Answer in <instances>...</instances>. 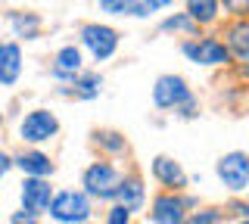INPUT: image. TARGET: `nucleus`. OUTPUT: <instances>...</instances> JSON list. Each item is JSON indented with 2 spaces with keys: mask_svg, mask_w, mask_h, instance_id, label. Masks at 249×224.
Here are the masks:
<instances>
[{
  "mask_svg": "<svg viewBox=\"0 0 249 224\" xmlns=\"http://www.w3.org/2000/svg\"><path fill=\"white\" fill-rule=\"evenodd\" d=\"M215 221H218L215 212H202V215H193V218L184 221V224H215Z\"/></svg>",
  "mask_w": 249,
  "mask_h": 224,
  "instance_id": "4be33fe9",
  "label": "nucleus"
},
{
  "mask_svg": "<svg viewBox=\"0 0 249 224\" xmlns=\"http://www.w3.org/2000/svg\"><path fill=\"white\" fill-rule=\"evenodd\" d=\"M150 218L156 224H181V218H184V203H181V199H175V196H159L153 203Z\"/></svg>",
  "mask_w": 249,
  "mask_h": 224,
  "instance_id": "1a4fd4ad",
  "label": "nucleus"
},
{
  "mask_svg": "<svg viewBox=\"0 0 249 224\" xmlns=\"http://www.w3.org/2000/svg\"><path fill=\"white\" fill-rule=\"evenodd\" d=\"M122 177L115 172L112 165H106V162H97V165H90L88 172H84V187H88L90 196H100V199H109V196H119L122 190Z\"/></svg>",
  "mask_w": 249,
  "mask_h": 224,
  "instance_id": "f257e3e1",
  "label": "nucleus"
},
{
  "mask_svg": "<svg viewBox=\"0 0 249 224\" xmlns=\"http://www.w3.org/2000/svg\"><path fill=\"white\" fill-rule=\"evenodd\" d=\"M10 172V159H6V153H0V177Z\"/></svg>",
  "mask_w": 249,
  "mask_h": 224,
  "instance_id": "393cba45",
  "label": "nucleus"
},
{
  "mask_svg": "<svg viewBox=\"0 0 249 224\" xmlns=\"http://www.w3.org/2000/svg\"><path fill=\"white\" fill-rule=\"evenodd\" d=\"M56 128H59V121L53 119V112H44V109H37V112H31L28 119L22 121L19 134L25 137L28 143H41V140H50V137L56 134Z\"/></svg>",
  "mask_w": 249,
  "mask_h": 224,
  "instance_id": "39448f33",
  "label": "nucleus"
},
{
  "mask_svg": "<svg viewBox=\"0 0 249 224\" xmlns=\"http://www.w3.org/2000/svg\"><path fill=\"white\" fill-rule=\"evenodd\" d=\"M88 212H90V206H88V199H84V193H72V190L59 193V196L53 199V206H50V215L56 221H62V224L84 221Z\"/></svg>",
  "mask_w": 249,
  "mask_h": 224,
  "instance_id": "f03ea898",
  "label": "nucleus"
},
{
  "mask_svg": "<svg viewBox=\"0 0 249 224\" xmlns=\"http://www.w3.org/2000/svg\"><path fill=\"white\" fill-rule=\"evenodd\" d=\"M153 100H156V106H162V109H171V106L190 103V90H187V84L178 78V75H165V78L156 81Z\"/></svg>",
  "mask_w": 249,
  "mask_h": 224,
  "instance_id": "7ed1b4c3",
  "label": "nucleus"
},
{
  "mask_svg": "<svg viewBox=\"0 0 249 224\" xmlns=\"http://www.w3.org/2000/svg\"><path fill=\"white\" fill-rule=\"evenodd\" d=\"M128 208H124V206H115L112 208V212H109V224H128Z\"/></svg>",
  "mask_w": 249,
  "mask_h": 224,
  "instance_id": "aec40b11",
  "label": "nucleus"
},
{
  "mask_svg": "<svg viewBox=\"0 0 249 224\" xmlns=\"http://www.w3.org/2000/svg\"><path fill=\"white\" fill-rule=\"evenodd\" d=\"M103 143L109 146V150H122L124 140H119V134H103Z\"/></svg>",
  "mask_w": 249,
  "mask_h": 224,
  "instance_id": "5701e85b",
  "label": "nucleus"
},
{
  "mask_svg": "<svg viewBox=\"0 0 249 224\" xmlns=\"http://www.w3.org/2000/svg\"><path fill=\"white\" fill-rule=\"evenodd\" d=\"M187 13H190V19H196V22H212L215 13H218V3H209V0H202V3H190Z\"/></svg>",
  "mask_w": 249,
  "mask_h": 224,
  "instance_id": "f3484780",
  "label": "nucleus"
},
{
  "mask_svg": "<svg viewBox=\"0 0 249 224\" xmlns=\"http://www.w3.org/2000/svg\"><path fill=\"white\" fill-rule=\"evenodd\" d=\"M119 203L128 208V212L140 208V203H143V184L140 181H124L122 190H119Z\"/></svg>",
  "mask_w": 249,
  "mask_h": 224,
  "instance_id": "4468645a",
  "label": "nucleus"
},
{
  "mask_svg": "<svg viewBox=\"0 0 249 224\" xmlns=\"http://www.w3.org/2000/svg\"><path fill=\"white\" fill-rule=\"evenodd\" d=\"M165 28H175V32H190V19H184V16H175V19H168L165 22Z\"/></svg>",
  "mask_w": 249,
  "mask_h": 224,
  "instance_id": "412c9836",
  "label": "nucleus"
},
{
  "mask_svg": "<svg viewBox=\"0 0 249 224\" xmlns=\"http://www.w3.org/2000/svg\"><path fill=\"white\" fill-rule=\"evenodd\" d=\"M81 69V50L78 47H62L56 53V75H75Z\"/></svg>",
  "mask_w": 249,
  "mask_h": 224,
  "instance_id": "ddd939ff",
  "label": "nucleus"
},
{
  "mask_svg": "<svg viewBox=\"0 0 249 224\" xmlns=\"http://www.w3.org/2000/svg\"><path fill=\"white\" fill-rule=\"evenodd\" d=\"M13 224H35V215H31V212H19L13 218Z\"/></svg>",
  "mask_w": 249,
  "mask_h": 224,
  "instance_id": "b1692460",
  "label": "nucleus"
},
{
  "mask_svg": "<svg viewBox=\"0 0 249 224\" xmlns=\"http://www.w3.org/2000/svg\"><path fill=\"white\" fill-rule=\"evenodd\" d=\"M184 53L193 63H202V66L228 63V47L218 41H190V44H184Z\"/></svg>",
  "mask_w": 249,
  "mask_h": 224,
  "instance_id": "6e6552de",
  "label": "nucleus"
},
{
  "mask_svg": "<svg viewBox=\"0 0 249 224\" xmlns=\"http://www.w3.org/2000/svg\"><path fill=\"white\" fill-rule=\"evenodd\" d=\"M13 28L22 37H35L37 34V16H22V13H13Z\"/></svg>",
  "mask_w": 249,
  "mask_h": 224,
  "instance_id": "a211bd4d",
  "label": "nucleus"
},
{
  "mask_svg": "<svg viewBox=\"0 0 249 224\" xmlns=\"http://www.w3.org/2000/svg\"><path fill=\"white\" fill-rule=\"evenodd\" d=\"M22 72V50L16 44H3L0 47V84H16Z\"/></svg>",
  "mask_w": 249,
  "mask_h": 224,
  "instance_id": "9d476101",
  "label": "nucleus"
},
{
  "mask_svg": "<svg viewBox=\"0 0 249 224\" xmlns=\"http://www.w3.org/2000/svg\"><path fill=\"white\" fill-rule=\"evenodd\" d=\"M162 3H115V0H106V3H100V10L103 13H131V16H146V13L159 10Z\"/></svg>",
  "mask_w": 249,
  "mask_h": 224,
  "instance_id": "2eb2a0df",
  "label": "nucleus"
},
{
  "mask_svg": "<svg viewBox=\"0 0 249 224\" xmlns=\"http://www.w3.org/2000/svg\"><path fill=\"white\" fill-rule=\"evenodd\" d=\"M231 50L237 53L240 59L249 63V22H240V25L231 32Z\"/></svg>",
  "mask_w": 249,
  "mask_h": 224,
  "instance_id": "dca6fc26",
  "label": "nucleus"
},
{
  "mask_svg": "<svg viewBox=\"0 0 249 224\" xmlns=\"http://www.w3.org/2000/svg\"><path fill=\"white\" fill-rule=\"evenodd\" d=\"M81 37H84V44L90 47V53L97 59H109L115 53V44H119V34L106 25H88L81 32Z\"/></svg>",
  "mask_w": 249,
  "mask_h": 224,
  "instance_id": "0eeeda50",
  "label": "nucleus"
},
{
  "mask_svg": "<svg viewBox=\"0 0 249 224\" xmlns=\"http://www.w3.org/2000/svg\"><path fill=\"white\" fill-rule=\"evenodd\" d=\"M246 224H249V221H246Z\"/></svg>",
  "mask_w": 249,
  "mask_h": 224,
  "instance_id": "a878e982",
  "label": "nucleus"
},
{
  "mask_svg": "<svg viewBox=\"0 0 249 224\" xmlns=\"http://www.w3.org/2000/svg\"><path fill=\"white\" fill-rule=\"evenodd\" d=\"M19 168L22 172H28V174H35V177H44V174H50L53 172V165H50V159L44 156V153H22L19 159Z\"/></svg>",
  "mask_w": 249,
  "mask_h": 224,
  "instance_id": "f8f14e48",
  "label": "nucleus"
},
{
  "mask_svg": "<svg viewBox=\"0 0 249 224\" xmlns=\"http://www.w3.org/2000/svg\"><path fill=\"white\" fill-rule=\"evenodd\" d=\"M22 206H25V212H31V215L47 212V208L53 206L50 184H47L44 177H28V181L22 184Z\"/></svg>",
  "mask_w": 249,
  "mask_h": 224,
  "instance_id": "423d86ee",
  "label": "nucleus"
},
{
  "mask_svg": "<svg viewBox=\"0 0 249 224\" xmlns=\"http://www.w3.org/2000/svg\"><path fill=\"white\" fill-rule=\"evenodd\" d=\"M218 177L228 184L231 190H243L249 184V156L246 153H231L218 162Z\"/></svg>",
  "mask_w": 249,
  "mask_h": 224,
  "instance_id": "20e7f679",
  "label": "nucleus"
},
{
  "mask_svg": "<svg viewBox=\"0 0 249 224\" xmlns=\"http://www.w3.org/2000/svg\"><path fill=\"white\" fill-rule=\"evenodd\" d=\"M97 90H100V78L97 75H84V78H78L75 81V94H81V97H97Z\"/></svg>",
  "mask_w": 249,
  "mask_h": 224,
  "instance_id": "6ab92c4d",
  "label": "nucleus"
},
{
  "mask_svg": "<svg viewBox=\"0 0 249 224\" xmlns=\"http://www.w3.org/2000/svg\"><path fill=\"white\" fill-rule=\"evenodd\" d=\"M153 172H156V177H159L162 184H165V187H184L187 184V174L181 172V165H178V162H171V159H165V156H159L153 162Z\"/></svg>",
  "mask_w": 249,
  "mask_h": 224,
  "instance_id": "9b49d317",
  "label": "nucleus"
}]
</instances>
